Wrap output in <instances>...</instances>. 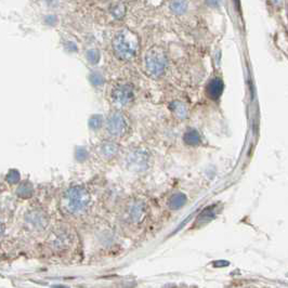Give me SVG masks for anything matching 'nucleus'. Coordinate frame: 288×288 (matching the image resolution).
<instances>
[{"mask_svg":"<svg viewBox=\"0 0 288 288\" xmlns=\"http://www.w3.org/2000/svg\"><path fill=\"white\" fill-rule=\"evenodd\" d=\"M140 50L139 36L129 29H124L116 34L113 40V51L119 60L129 61Z\"/></svg>","mask_w":288,"mask_h":288,"instance_id":"f257e3e1","label":"nucleus"},{"mask_svg":"<svg viewBox=\"0 0 288 288\" xmlns=\"http://www.w3.org/2000/svg\"><path fill=\"white\" fill-rule=\"evenodd\" d=\"M170 110L174 113V115L177 117V118L180 119H184L186 115H187V111H186V107L179 101H175L170 105Z\"/></svg>","mask_w":288,"mask_h":288,"instance_id":"9d476101","label":"nucleus"},{"mask_svg":"<svg viewBox=\"0 0 288 288\" xmlns=\"http://www.w3.org/2000/svg\"><path fill=\"white\" fill-rule=\"evenodd\" d=\"M99 156L104 159L114 158L119 152V147L116 143L111 141H103L97 148Z\"/></svg>","mask_w":288,"mask_h":288,"instance_id":"423d86ee","label":"nucleus"},{"mask_svg":"<svg viewBox=\"0 0 288 288\" xmlns=\"http://www.w3.org/2000/svg\"><path fill=\"white\" fill-rule=\"evenodd\" d=\"M129 217L132 222L141 223L147 217V206L143 202L137 201L131 204L129 208Z\"/></svg>","mask_w":288,"mask_h":288,"instance_id":"0eeeda50","label":"nucleus"},{"mask_svg":"<svg viewBox=\"0 0 288 288\" xmlns=\"http://www.w3.org/2000/svg\"><path fill=\"white\" fill-rule=\"evenodd\" d=\"M187 7H188V4L186 0H173V2L169 5L170 10H172V12L177 15L184 14L187 10Z\"/></svg>","mask_w":288,"mask_h":288,"instance_id":"6e6552de","label":"nucleus"},{"mask_svg":"<svg viewBox=\"0 0 288 288\" xmlns=\"http://www.w3.org/2000/svg\"><path fill=\"white\" fill-rule=\"evenodd\" d=\"M206 3L209 6H217L219 4V0H206Z\"/></svg>","mask_w":288,"mask_h":288,"instance_id":"2eb2a0df","label":"nucleus"},{"mask_svg":"<svg viewBox=\"0 0 288 288\" xmlns=\"http://www.w3.org/2000/svg\"><path fill=\"white\" fill-rule=\"evenodd\" d=\"M101 124H102V119L100 118V116H93L92 118L90 119V126H91V127L94 129L100 128Z\"/></svg>","mask_w":288,"mask_h":288,"instance_id":"4468645a","label":"nucleus"},{"mask_svg":"<svg viewBox=\"0 0 288 288\" xmlns=\"http://www.w3.org/2000/svg\"><path fill=\"white\" fill-rule=\"evenodd\" d=\"M186 203V197L183 194H176L169 201V206L172 209H179Z\"/></svg>","mask_w":288,"mask_h":288,"instance_id":"9b49d317","label":"nucleus"},{"mask_svg":"<svg viewBox=\"0 0 288 288\" xmlns=\"http://www.w3.org/2000/svg\"><path fill=\"white\" fill-rule=\"evenodd\" d=\"M111 13L116 20H122L126 14V7L123 4H115L111 7Z\"/></svg>","mask_w":288,"mask_h":288,"instance_id":"f8f14e48","label":"nucleus"},{"mask_svg":"<svg viewBox=\"0 0 288 288\" xmlns=\"http://www.w3.org/2000/svg\"><path fill=\"white\" fill-rule=\"evenodd\" d=\"M201 141L200 139V134L197 131L195 130H190L185 133L184 136V142L188 146H196V144H199Z\"/></svg>","mask_w":288,"mask_h":288,"instance_id":"ddd939ff","label":"nucleus"},{"mask_svg":"<svg viewBox=\"0 0 288 288\" xmlns=\"http://www.w3.org/2000/svg\"><path fill=\"white\" fill-rule=\"evenodd\" d=\"M133 88L128 84L118 85L112 92V100L117 105H127L133 100Z\"/></svg>","mask_w":288,"mask_h":288,"instance_id":"39448f33","label":"nucleus"},{"mask_svg":"<svg viewBox=\"0 0 288 288\" xmlns=\"http://www.w3.org/2000/svg\"><path fill=\"white\" fill-rule=\"evenodd\" d=\"M167 65V55L161 47H152L144 56V69H146L147 74L153 78H157L163 75Z\"/></svg>","mask_w":288,"mask_h":288,"instance_id":"7ed1b4c3","label":"nucleus"},{"mask_svg":"<svg viewBox=\"0 0 288 288\" xmlns=\"http://www.w3.org/2000/svg\"><path fill=\"white\" fill-rule=\"evenodd\" d=\"M106 130L110 136L122 138L129 131V124L126 116L121 112L113 113L106 123Z\"/></svg>","mask_w":288,"mask_h":288,"instance_id":"20e7f679","label":"nucleus"},{"mask_svg":"<svg viewBox=\"0 0 288 288\" xmlns=\"http://www.w3.org/2000/svg\"><path fill=\"white\" fill-rule=\"evenodd\" d=\"M28 220L30 223H32L34 227H44L47 224V220L44 219L43 213L37 212V211H33L32 213H30L28 215Z\"/></svg>","mask_w":288,"mask_h":288,"instance_id":"1a4fd4ad","label":"nucleus"},{"mask_svg":"<svg viewBox=\"0 0 288 288\" xmlns=\"http://www.w3.org/2000/svg\"><path fill=\"white\" fill-rule=\"evenodd\" d=\"M90 203V194L84 186H70L63 195L62 206L69 214H79L84 212Z\"/></svg>","mask_w":288,"mask_h":288,"instance_id":"f03ea898","label":"nucleus"}]
</instances>
